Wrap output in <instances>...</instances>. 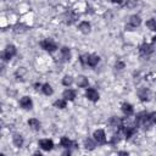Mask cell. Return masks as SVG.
Returning <instances> with one entry per match:
<instances>
[{"label":"cell","instance_id":"1","mask_svg":"<svg viewBox=\"0 0 156 156\" xmlns=\"http://www.w3.org/2000/svg\"><path fill=\"white\" fill-rule=\"evenodd\" d=\"M155 123H156V112L149 113V112L143 111V112L138 113L136 117H135V124H136V127L138 126H143L145 128H150Z\"/></svg>","mask_w":156,"mask_h":156},{"label":"cell","instance_id":"2","mask_svg":"<svg viewBox=\"0 0 156 156\" xmlns=\"http://www.w3.org/2000/svg\"><path fill=\"white\" fill-rule=\"evenodd\" d=\"M40 46L45 50V51H49V52H54L56 49H57V44L51 39V38H46L44 40L40 41Z\"/></svg>","mask_w":156,"mask_h":156},{"label":"cell","instance_id":"3","mask_svg":"<svg viewBox=\"0 0 156 156\" xmlns=\"http://www.w3.org/2000/svg\"><path fill=\"white\" fill-rule=\"evenodd\" d=\"M15 55H16V48H15V45L10 44V45H7V46L5 48V50H4V52H2V60L7 61V60L12 58Z\"/></svg>","mask_w":156,"mask_h":156},{"label":"cell","instance_id":"4","mask_svg":"<svg viewBox=\"0 0 156 156\" xmlns=\"http://www.w3.org/2000/svg\"><path fill=\"white\" fill-rule=\"evenodd\" d=\"M93 136H94V140L98 144H105L106 143V134H105V132L102 129L95 130L94 134H93Z\"/></svg>","mask_w":156,"mask_h":156},{"label":"cell","instance_id":"5","mask_svg":"<svg viewBox=\"0 0 156 156\" xmlns=\"http://www.w3.org/2000/svg\"><path fill=\"white\" fill-rule=\"evenodd\" d=\"M140 23H141V18L138 15H133V16H130V18L128 21V27L127 28L129 30H132L130 28H136V27L140 26Z\"/></svg>","mask_w":156,"mask_h":156},{"label":"cell","instance_id":"6","mask_svg":"<svg viewBox=\"0 0 156 156\" xmlns=\"http://www.w3.org/2000/svg\"><path fill=\"white\" fill-rule=\"evenodd\" d=\"M85 96H87L88 100H90V101H93V102H95V101L99 100V93H98V90H95L94 88H88V89L85 90Z\"/></svg>","mask_w":156,"mask_h":156},{"label":"cell","instance_id":"7","mask_svg":"<svg viewBox=\"0 0 156 156\" xmlns=\"http://www.w3.org/2000/svg\"><path fill=\"white\" fill-rule=\"evenodd\" d=\"M39 146L44 151H50L54 147V143L51 139H41V140H39Z\"/></svg>","mask_w":156,"mask_h":156},{"label":"cell","instance_id":"8","mask_svg":"<svg viewBox=\"0 0 156 156\" xmlns=\"http://www.w3.org/2000/svg\"><path fill=\"white\" fill-rule=\"evenodd\" d=\"M138 96H139V99L141 101H149L150 100V96H151V93L146 88H140L138 90Z\"/></svg>","mask_w":156,"mask_h":156},{"label":"cell","instance_id":"9","mask_svg":"<svg viewBox=\"0 0 156 156\" xmlns=\"http://www.w3.org/2000/svg\"><path fill=\"white\" fill-rule=\"evenodd\" d=\"M20 105H21V107L24 108V110H32V107H33V101H32V99H30L29 96H23V98L20 100Z\"/></svg>","mask_w":156,"mask_h":156},{"label":"cell","instance_id":"10","mask_svg":"<svg viewBox=\"0 0 156 156\" xmlns=\"http://www.w3.org/2000/svg\"><path fill=\"white\" fill-rule=\"evenodd\" d=\"M100 61V57L95 54H91V55H87V65L90 66V67H95Z\"/></svg>","mask_w":156,"mask_h":156},{"label":"cell","instance_id":"11","mask_svg":"<svg viewBox=\"0 0 156 156\" xmlns=\"http://www.w3.org/2000/svg\"><path fill=\"white\" fill-rule=\"evenodd\" d=\"M139 51H140L141 55H144V56H149V55L154 51V49H152V45H151V44H146V43H144V44L139 48Z\"/></svg>","mask_w":156,"mask_h":156},{"label":"cell","instance_id":"12","mask_svg":"<svg viewBox=\"0 0 156 156\" xmlns=\"http://www.w3.org/2000/svg\"><path fill=\"white\" fill-rule=\"evenodd\" d=\"M122 112L124 113V116L126 117H129V116H132L133 115V112H134V110H133V106L130 105V104H128V102H124L123 105H122Z\"/></svg>","mask_w":156,"mask_h":156},{"label":"cell","instance_id":"13","mask_svg":"<svg viewBox=\"0 0 156 156\" xmlns=\"http://www.w3.org/2000/svg\"><path fill=\"white\" fill-rule=\"evenodd\" d=\"M62 98L68 100V101H73L76 99V91L72 90V89H66L63 93H62Z\"/></svg>","mask_w":156,"mask_h":156},{"label":"cell","instance_id":"14","mask_svg":"<svg viewBox=\"0 0 156 156\" xmlns=\"http://www.w3.org/2000/svg\"><path fill=\"white\" fill-rule=\"evenodd\" d=\"M76 83H77V85H78L79 88H87L88 84H89V80H88V78L84 77V76H78L77 79H76Z\"/></svg>","mask_w":156,"mask_h":156},{"label":"cell","instance_id":"15","mask_svg":"<svg viewBox=\"0 0 156 156\" xmlns=\"http://www.w3.org/2000/svg\"><path fill=\"white\" fill-rule=\"evenodd\" d=\"M65 23H67V24H72L74 21H76V18H77V16L72 12V11H67L66 13H65Z\"/></svg>","mask_w":156,"mask_h":156},{"label":"cell","instance_id":"16","mask_svg":"<svg viewBox=\"0 0 156 156\" xmlns=\"http://www.w3.org/2000/svg\"><path fill=\"white\" fill-rule=\"evenodd\" d=\"M78 28H79V30H80L83 34H88V33L90 32V28H91V27H90V23H89V22L83 21V22L79 23Z\"/></svg>","mask_w":156,"mask_h":156},{"label":"cell","instance_id":"17","mask_svg":"<svg viewBox=\"0 0 156 156\" xmlns=\"http://www.w3.org/2000/svg\"><path fill=\"white\" fill-rule=\"evenodd\" d=\"M108 124L112 127V128H119L121 124H122V119L116 117V116H112L110 119H108Z\"/></svg>","mask_w":156,"mask_h":156},{"label":"cell","instance_id":"18","mask_svg":"<svg viewBox=\"0 0 156 156\" xmlns=\"http://www.w3.org/2000/svg\"><path fill=\"white\" fill-rule=\"evenodd\" d=\"M60 144H61V146L65 147V149H69V147H72V146L74 145V143H73L71 139H68L67 136H62L61 140H60Z\"/></svg>","mask_w":156,"mask_h":156},{"label":"cell","instance_id":"19","mask_svg":"<svg viewBox=\"0 0 156 156\" xmlns=\"http://www.w3.org/2000/svg\"><path fill=\"white\" fill-rule=\"evenodd\" d=\"M95 146H96V141H95V140H93V139H90V138H88V139L84 140V147H85L87 150H94Z\"/></svg>","mask_w":156,"mask_h":156},{"label":"cell","instance_id":"20","mask_svg":"<svg viewBox=\"0 0 156 156\" xmlns=\"http://www.w3.org/2000/svg\"><path fill=\"white\" fill-rule=\"evenodd\" d=\"M12 141H13V144H15L17 147H21V146L23 145V136H22L21 134H15V135L12 136Z\"/></svg>","mask_w":156,"mask_h":156},{"label":"cell","instance_id":"21","mask_svg":"<svg viewBox=\"0 0 156 156\" xmlns=\"http://www.w3.org/2000/svg\"><path fill=\"white\" fill-rule=\"evenodd\" d=\"M28 126H29L32 129H34V130H39V129H40V122H39L38 119H35V118H30V119L28 121Z\"/></svg>","mask_w":156,"mask_h":156},{"label":"cell","instance_id":"22","mask_svg":"<svg viewBox=\"0 0 156 156\" xmlns=\"http://www.w3.org/2000/svg\"><path fill=\"white\" fill-rule=\"evenodd\" d=\"M61 55H62V58L65 61H69L71 60V51H69V49L67 46H63L61 49Z\"/></svg>","mask_w":156,"mask_h":156},{"label":"cell","instance_id":"23","mask_svg":"<svg viewBox=\"0 0 156 156\" xmlns=\"http://www.w3.org/2000/svg\"><path fill=\"white\" fill-rule=\"evenodd\" d=\"M41 91H43L45 95H48V96H49V95H51V94L54 93V90H52L51 85H50V84H48V83H46V84H44V85L41 87Z\"/></svg>","mask_w":156,"mask_h":156},{"label":"cell","instance_id":"24","mask_svg":"<svg viewBox=\"0 0 156 156\" xmlns=\"http://www.w3.org/2000/svg\"><path fill=\"white\" fill-rule=\"evenodd\" d=\"M66 101H67L66 99H58V100H56V101L54 102V106L57 107V108H65L66 105H67Z\"/></svg>","mask_w":156,"mask_h":156},{"label":"cell","instance_id":"25","mask_svg":"<svg viewBox=\"0 0 156 156\" xmlns=\"http://www.w3.org/2000/svg\"><path fill=\"white\" fill-rule=\"evenodd\" d=\"M146 27H147L150 30L156 32V20H154V18L147 20V21H146Z\"/></svg>","mask_w":156,"mask_h":156},{"label":"cell","instance_id":"26","mask_svg":"<svg viewBox=\"0 0 156 156\" xmlns=\"http://www.w3.org/2000/svg\"><path fill=\"white\" fill-rule=\"evenodd\" d=\"M73 83V78L71 76H65L63 79H62V84L66 85V87H69L71 84Z\"/></svg>","mask_w":156,"mask_h":156},{"label":"cell","instance_id":"27","mask_svg":"<svg viewBox=\"0 0 156 156\" xmlns=\"http://www.w3.org/2000/svg\"><path fill=\"white\" fill-rule=\"evenodd\" d=\"M119 140H121V130L117 132V133H115V134L112 135V138H111V144H117Z\"/></svg>","mask_w":156,"mask_h":156},{"label":"cell","instance_id":"28","mask_svg":"<svg viewBox=\"0 0 156 156\" xmlns=\"http://www.w3.org/2000/svg\"><path fill=\"white\" fill-rule=\"evenodd\" d=\"M26 30V26H23V24H16L15 26V32L16 33H23Z\"/></svg>","mask_w":156,"mask_h":156},{"label":"cell","instance_id":"29","mask_svg":"<svg viewBox=\"0 0 156 156\" xmlns=\"http://www.w3.org/2000/svg\"><path fill=\"white\" fill-rule=\"evenodd\" d=\"M116 68H117V69H123V68H124V62H122V61L116 62Z\"/></svg>","mask_w":156,"mask_h":156},{"label":"cell","instance_id":"30","mask_svg":"<svg viewBox=\"0 0 156 156\" xmlns=\"http://www.w3.org/2000/svg\"><path fill=\"white\" fill-rule=\"evenodd\" d=\"M34 87H35V89H37V90H39V89H41V87H43V85H41L40 83H37V84H34Z\"/></svg>","mask_w":156,"mask_h":156},{"label":"cell","instance_id":"31","mask_svg":"<svg viewBox=\"0 0 156 156\" xmlns=\"http://www.w3.org/2000/svg\"><path fill=\"white\" fill-rule=\"evenodd\" d=\"M112 2H115V4H122L123 2V0H111Z\"/></svg>","mask_w":156,"mask_h":156},{"label":"cell","instance_id":"32","mask_svg":"<svg viewBox=\"0 0 156 156\" xmlns=\"http://www.w3.org/2000/svg\"><path fill=\"white\" fill-rule=\"evenodd\" d=\"M119 155H128V152H126V151H121V152H118Z\"/></svg>","mask_w":156,"mask_h":156}]
</instances>
